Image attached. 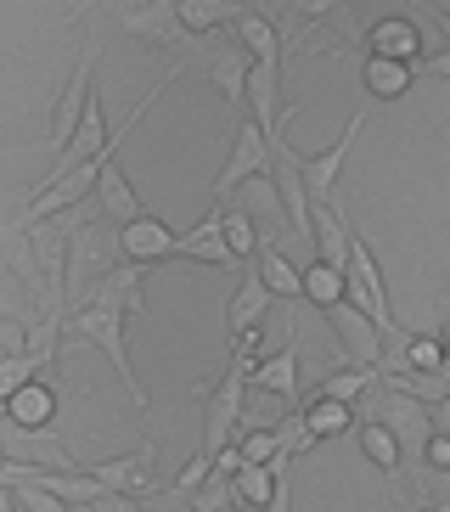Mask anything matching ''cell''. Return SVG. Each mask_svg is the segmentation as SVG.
I'll return each instance as SVG.
<instances>
[{
    "label": "cell",
    "instance_id": "cell-12",
    "mask_svg": "<svg viewBox=\"0 0 450 512\" xmlns=\"http://www.w3.org/2000/svg\"><path fill=\"white\" fill-rule=\"evenodd\" d=\"M248 394H276L287 406H299V344H293V338H287L276 355L248 366Z\"/></svg>",
    "mask_w": 450,
    "mask_h": 512
},
{
    "label": "cell",
    "instance_id": "cell-5",
    "mask_svg": "<svg viewBox=\"0 0 450 512\" xmlns=\"http://www.w3.org/2000/svg\"><path fill=\"white\" fill-rule=\"evenodd\" d=\"M119 29L130 34V40L158 46V51H186V40H192V34L175 23V6H169V0H124Z\"/></svg>",
    "mask_w": 450,
    "mask_h": 512
},
{
    "label": "cell",
    "instance_id": "cell-42",
    "mask_svg": "<svg viewBox=\"0 0 450 512\" xmlns=\"http://www.w3.org/2000/svg\"><path fill=\"white\" fill-rule=\"evenodd\" d=\"M259 512H293V496H287V479H276V490H270V501Z\"/></svg>",
    "mask_w": 450,
    "mask_h": 512
},
{
    "label": "cell",
    "instance_id": "cell-15",
    "mask_svg": "<svg viewBox=\"0 0 450 512\" xmlns=\"http://www.w3.org/2000/svg\"><path fill=\"white\" fill-rule=\"evenodd\" d=\"M310 248L321 265H338L344 271V254H349V220L338 203H310Z\"/></svg>",
    "mask_w": 450,
    "mask_h": 512
},
{
    "label": "cell",
    "instance_id": "cell-3",
    "mask_svg": "<svg viewBox=\"0 0 450 512\" xmlns=\"http://www.w3.org/2000/svg\"><path fill=\"white\" fill-rule=\"evenodd\" d=\"M203 400H209V411H203V456H214L225 445V434L242 422V411H248V366L231 361V372L220 383H209Z\"/></svg>",
    "mask_w": 450,
    "mask_h": 512
},
{
    "label": "cell",
    "instance_id": "cell-33",
    "mask_svg": "<svg viewBox=\"0 0 450 512\" xmlns=\"http://www.w3.org/2000/svg\"><path fill=\"white\" fill-rule=\"evenodd\" d=\"M57 344H62V316H45L40 327H23V355H34L45 366H57Z\"/></svg>",
    "mask_w": 450,
    "mask_h": 512
},
{
    "label": "cell",
    "instance_id": "cell-39",
    "mask_svg": "<svg viewBox=\"0 0 450 512\" xmlns=\"http://www.w3.org/2000/svg\"><path fill=\"white\" fill-rule=\"evenodd\" d=\"M293 12H299L304 23H321V17L338 12V0H293Z\"/></svg>",
    "mask_w": 450,
    "mask_h": 512
},
{
    "label": "cell",
    "instance_id": "cell-41",
    "mask_svg": "<svg viewBox=\"0 0 450 512\" xmlns=\"http://www.w3.org/2000/svg\"><path fill=\"white\" fill-rule=\"evenodd\" d=\"M90 507H96V512H141V507H130V496H119V490H107V496H96Z\"/></svg>",
    "mask_w": 450,
    "mask_h": 512
},
{
    "label": "cell",
    "instance_id": "cell-24",
    "mask_svg": "<svg viewBox=\"0 0 450 512\" xmlns=\"http://www.w3.org/2000/svg\"><path fill=\"white\" fill-rule=\"evenodd\" d=\"M304 411V428H310V439H338L355 428V406H344V400H327V394H315Z\"/></svg>",
    "mask_w": 450,
    "mask_h": 512
},
{
    "label": "cell",
    "instance_id": "cell-37",
    "mask_svg": "<svg viewBox=\"0 0 450 512\" xmlns=\"http://www.w3.org/2000/svg\"><path fill=\"white\" fill-rule=\"evenodd\" d=\"M237 456H242V462H265V467H270V456H276V439H270V422H265V428H248V439L237 445Z\"/></svg>",
    "mask_w": 450,
    "mask_h": 512
},
{
    "label": "cell",
    "instance_id": "cell-36",
    "mask_svg": "<svg viewBox=\"0 0 450 512\" xmlns=\"http://www.w3.org/2000/svg\"><path fill=\"white\" fill-rule=\"evenodd\" d=\"M12 501H17V507H23V512H68V501H57V496H51V490H40V484H12Z\"/></svg>",
    "mask_w": 450,
    "mask_h": 512
},
{
    "label": "cell",
    "instance_id": "cell-17",
    "mask_svg": "<svg viewBox=\"0 0 450 512\" xmlns=\"http://www.w3.org/2000/svg\"><path fill=\"white\" fill-rule=\"evenodd\" d=\"M360 79H366V96H377V102H400V96L411 91L417 68H411V62H394V57H372V51H366Z\"/></svg>",
    "mask_w": 450,
    "mask_h": 512
},
{
    "label": "cell",
    "instance_id": "cell-27",
    "mask_svg": "<svg viewBox=\"0 0 450 512\" xmlns=\"http://www.w3.org/2000/svg\"><path fill=\"white\" fill-rule=\"evenodd\" d=\"M248 51L242 46H220V57L209 62V79H214V91L225 96V102H242V79H248Z\"/></svg>",
    "mask_w": 450,
    "mask_h": 512
},
{
    "label": "cell",
    "instance_id": "cell-28",
    "mask_svg": "<svg viewBox=\"0 0 450 512\" xmlns=\"http://www.w3.org/2000/svg\"><path fill=\"white\" fill-rule=\"evenodd\" d=\"M389 389L411 394V400H422V406H445L450 400V372H389Z\"/></svg>",
    "mask_w": 450,
    "mask_h": 512
},
{
    "label": "cell",
    "instance_id": "cell-14",
    "mask_svg": "<svg viewBox=\"0 0 450 512\" xmlns=\"http://www.w3.org/2000/svg\"><path fill=\"white\" fill-rule=\"evenodd\" d=\"M169 259H197V265H237V259H231V248H225V237H220V203H214V209L203 214L192 231H180L175 248H169Z\"/></svg>",
    "mask_w": 450,
    "mask_h": 512
},
{
    "label": "cell",
    "instance_id": "cell-30",
    "mask_svg": "<svg viewBox=\"0 0 450 512\" xmlns=\"http://www.w3.org/2000/svg\"><path fill=\"white\" fill-rule=\"evenodd\" d=\"M372 383H377V366H355V361H349L344 372L321 377V389H315V394H327V400H344V406H355V400L372 389Z\"/></svg>",
    "mask_w": 450,
    "mask_h": 512
},
{
    "label": "cell",
    "instance_id": "cell-44",
    "mask_svg": "<svg viewBox=\"0 0 450 512\" xmlns=\"http://www.w3.org/2000/svg\"><path fill=\"white\" fill-rule=\"evenodd\" d=\"M417 512H445V507H417Z\"/></svg>",
    "mask_w": 450,
    "mask_h": 512
},
{
    "label": "cell",
    "instance_id": "cell-34",
    "mask_svg": "<svg viewBox=\"0 0 450 512\" xmlns=\"http://www.w3.org/2000/svg\"><path fill=\"white\" fill-rule=\"evenodd\" d=\"M186 501H192V512H237V501H231V479H220V473H209Z\"/></svg>",
    "mask_w": 450,
    "mask_h": 512
},
{
    "label": "cell",
    "instance_id": "cell-32",
    "mask_svg": "<svg viewBox=\"0 0 450 512\" xmlns=\"http://www.w3.org/2000/svg\"><path fill=\"white\" fill-rule=\"evenodd\" d=\"M270 439H276V456H310V445H315L299 406H287L282 422H270Z\"/></svg>",
    "mask_w": 450,
    "mask_h": 512
},
{
    "label": "cell",
    "instance_id": "cell-22",
    "mask_svg": "<svg viewBox=\"0 0 450 512\" xmlns=\"http://www.w3.org/2000/svg\"><path fill=\"white\" fill-rule=\"evenodd\" d=\"M175 6V23L192 40H203V34H220L225 23H231V0H169Z\"/></svg>",
    "mask_w": 450,
    "mask_h": 512
},
{
    "label": "cell",
    "instance_id": "cell-29",
    "mask_svg": "<svg viewBox=\"0 0 450 512\" xmlns=\"http://www.w3.org/2000/svg\"><path fill=\"white\" fill-rule=\"evenodd\" d=\"M360 451L372 456V467H383L389 479H400V462H405V456H400L394 434H389V428H383L377 417H372V422H360Z\"/></svg>",
    "mask_w": 450,
    "mask_h": 512
},
{
    "label": "cell",
    "instance_id": "cell-10",
    "mask_svg": "<svg viewBox=\"0 0 450 512\" xmlns=\"http://www.w3.org/2000/svg\"><path fill=\"white\" fill-rule=\"evenodd\" d=\"M327 316H332V332H338V344H344L349 361H355V366H377V355L389 349V344H383V332H377V321L366 316V310H355L349 299L332 304Z\"/></svg>",
    "mask_w": 450,
    "mask_h": 512
},
{
    "label": "cell",
    "instance_id": "cell-18",
    "mask_svg": "<svg viewBox=\"0 0 450 512\" xmlns=\"http://www.w3.org/2000/svg\"><path fill=\"white\" fill-rule=\"evenodd\" d=\"M270 316V287L259 282V276H242L237 293H231V304H225V327H231V338L248 327H265Z\"/></svg>",
    "mask_w": 450,
    "mask_h": 512
},
{
    "label": "cell",
    "instance_id": "cell-20",
    "mask_svg": "<svg viewBox=\"0 0 450 512\" xmlns=\"http://www.w3.org/2000/svg\"><path fill=\"white\" fill-rule=\"evenodd\" d=\"M254 259H259L254 276L270 287V299H293V304H299V265H293L282 248H270V242H259Z\"/></svg>",
    "mask_w": 450,
    "mask_h": 512
},
{
    "label": "cell",
    "instance_id": "cell-8",
    "mask_svg": "<svg viewBox=\"0 0 450 512\" xmlns=\"http://www.w3.org/2000/svg\"><path fill=\"white\" fill-rule=\"evenodd\" d=\"M389 417H377L383 428L394 434V445H400V456L405 462H417V451H422V439L439 428V406H422V400H411V394H400V389H389Z\"/></svg>",
    "mask_w": 450,
    "mask_h": 512
},
{
    "label": "cell",
    "instance_id": "cell-21",
    "mask_svg": "<svg viewBox=\"0 0 450 512\" xmlns=\"http://www.w3.org/2000/svg\"><path fill=\"white\" fill-rule=\"evenodd\" d=\"M299 304H315V310L344 304V271H338V265H321V259H310V265L299 271Z\"/></svg>",
    "mask_w": 450,
    "mask_h": 512
},
{
    "label": "cell",
    "instance_id": "cell-7",
    "mask_svg": "<svg viewBox=\"0 0 450 512\" xmlns=\"http://www.w3.org/2000/svg\"><path fill=\"white\" fill-rule=\"evenodd\" d=\"M242 102L254 107V124L265 136H282V57H254L242 79Z\"/></svg>",
    "mask_w": 450,
    "mask_h": 512
},
{
    "label": "cell",
    "instance_id": "cell-1",
    "mask_svg": "<svg viewBox=\"0 0 450 512\" xmlns=\"http://www.w3.org/2000/svg\"><path fill=\"white\" fill-rule=\"evenodd\" d=\"M124 321L130 316H119V310H102V304H74V321L68 327L85 338V344H96L107 355V366L119 372V383L130 389V400H135V411H147L152 400H147V389L135 383V372H130V344H124Z\"/></svg>",
    "mask_w": 450,
    "mask_h": 512
},
{
    "label": "cell",
    "instance_id": "cell-11",
    "mask_svg": "<svg viewBox=\"0 0 450 512\" xmlns=\"http://www.w3.org/2000/svg\"><path fill=\"white\" fill-rule=\"evenodd\" d=\"M366 51H372V57H394V62H411V68H417L422 51H428V40H422L417 17L389 12V17H377L372 29H366Z\"/></svg>",
    "mask_w": 450,
    "mask_h": 512
},
{
    "label": "cell",
    "instance_id": "cell-16",
    "mask_svg": "<svg viewBox=\"0 0 450 512\" xmlns=\"http://www.w3.org/2000/svg\"><path fill=\"white\" fill-rule=\"evenodd\" d=\"M147 462H152V445H141V451L85 462V473L102 484V490H119V496H130V490H141V484H147Z\"/></svg>",
    "mask_w": 450,
    "mask_h": 512
},
{
    "label": "cell",
    "instance_id": "cell-23",
    "mask_svg": "<svg viewBox=\"0 0 450 512\" xmlns=\"http://www.w3.org/2000/svg\"><path fill=\"white\" fill-rule=\"evenodd\" d=\"M231 29H237V46L248 57H282V34L265 12H231Z\"/></svg>",
    "mask_w": 450,
    "mask_h": 512
},
{
    "label": "cell",
    "instance_id": "cell-26",
    "mask_svg": "<svg viewBox=\"0 0 450 512\" xmlns=\"http://www.w3.org/2000/svg\"><path fill=\"white\" fill-rule=\"evenodd\" d=\"M400 366L405 372H450L445 366V338H439V332H405Z\"/></svg>",
    "mask_w": 450,
    "mask_h": 512
},
{
    "label": "cell",
    "instance_id": "cell-19",
    "mask_svg": "<svg viewBox=\"0 0 450 512\" xmlns=\"http://www.w3.org/2000/svg\"><path fill=\"white\" fill-rule=\"evenodd\" d=\"M90 192L102 197V209L113 214V220H130V214H141V197H135V186L124 181V169H119V158H113V152H107L102 158V169H96V186H90Z\"/></svg>",
    "mask_w": 450,
    "mask_h": 512
},
{
    "label": "cell",
    "instance_id": "cell-2",
    "mask_svg": "<svg viewBox=\"0 0 450 512\" xmlns=\"http://www.w3.org/2000/svg\"><path fill=\"white\" fill-rule=\"evenodd\" d=\"M248 181H270V136L259 130L254 119L237 124L231 152H225L220 175H214V197H231L237 186H248Z\"/></svg>",
    "mask_w": 450,
    "mask_h": 512
},
{
    "label": "cell",
    "instance_id": "cell-43",
    "mask_svg": "<svg viewBox=\"0 0 450 512\" xmlns=\"http://www.w3.org/2000/svg\"><path fill=\"white\" fill-rule=\"evenodd\" d=\"M0 512H23V507L12 501V490H0Z\"/></svg>",
    "mask_w": 450,
    "mask_h": 512
},
{
    "label": "cell",
    "instance_id": "cell-6",
    "mask_svg": "<svg viewBox=\"0 0 450 512\" xmlns=\"http://www.w3.org/2000/svg\"><path fill=\"white\" fill-rule=\"evenodd\" d=\"M74 304H102V310H119V316H141V304H147V265H130V259L107 265Z\"/></svg>",
    "mask_w": 450,
    "mask_h": 512
},
{
    "label": "cell",
    "instance_id": "cell-13",
    "mask_svg": "<svg viewBox=\"0 0 450 512\" xmlns=\"http://www.w3.org/2000/svg\"><path fill=\"white\" fill-rule=\"evenodd\" d=\"M0 417H12V428H51L57 422V389L45 377H29L17 394L0 400Z\"/></svg>",
    "mask_w": 450,
    "mask_h": 512
},
{
    "label": "cell",
    "instance_id": "cell-31",
    "mask_svg": "<svg viewBox=\"0 0 450 512\" xmlns=\"http://www.w3.org/2000/svg\"><path fill=\"white\" fill-rule=\"evenodd\" d=\"M220 237H225V248H231V259H254V248H259L254 214L248 209H220Z\"/></svg>",
    "mask_w": 450,
    "mask_h": 512
},
{
    "label": "cell",
    "instance_id": "cell-38",
    "mask_svg": "<svg viewBox=\"0 0 450 512\" xmlns=\"http://www.w3.org/2000/svg\"><path fill=\"white\" fill-rule=\"evenodd\" d=\"M203 479H209V456L197 451L192 462H186V467H180V473H175V496H192V490H197V484H203Z\"/></svg>",
    "mask_w": 450,
    "mask_h": 512
},
{
    "label": "cell",
    "instance_id": "cell-35",
    "mask_svg": "<svg viewBox=\"0 0 450 512\" xmlns=\"http://www.w3.org/2000/svg\"><path fill=\"white\" fill-rule=\"evenodd\" d=\"M29 377H40V361H34V355H23V349H17V355H0V400L17 394Z\"/></svg>",
    "mask_w": 450,
    "mask_h": 512
},
{
    "label": "cell",
    "instance_id": "cell-40",
    "mask_svg": "<svg viewBox=\"0 0 450 512\" xmlns=\"http://www.w3.org/2000/svg\"><path fill=\"white\" fill-rule=\"evenodd\" d=\"M17 349H23V321L0 316V355H17Z\"/></svg>",
    "mask_w": 450,
    "mask_h": 512
},
{
    "label": "cell",
    "instance_id": "cell-9",
    "mask_svg": "<svg viewBox=\"0 0 450 512\" xmlns=\"http://www.w3.org/2000/svg\"><path fill=\"white\" fill-rule=\"evenodd\" d=\"M169 248H175V231L147 209L130 214V220L113 231V254H124L130 265H158V259H169Z\"/></svg>",
    "mask_w": 450,
    "mask_h": 512
},
{
    "label": "cell",
    "instance_id": "cell-4",
    "mask_svg": "<svg viewBox=\"0 0 450 512\" xmlns=\"http://www.w3.org/2000/svg\"><path fill=\"white\" fill-rule=\"evenodd\" d=\"M360 130H366V119L355 113V119L344 124V136L332 141L327 152H293V164H299V181H304V192H310V203H332V186H338V175H344Z\"/></svg>",
    "mask_w": 450,
    "mask_h": 512
},
{
    "label": "cell",
    "instance_id": "cell-25",
    "mask_svg": "<svg viewBox=\"0 0 450 512\" xmlns=\"http://www.w3.org/2000/svg\"><path fill=\"white\" fill-rule=\"evenodd\" d=\"M287 479V473H282ZM270 490H276V473H270L265 462H242L237 473H231V501H237V507H265L270 501Z\"/></svg>",
    "mask_w": 450,
    "mask_h": 512
}]
</instances>
